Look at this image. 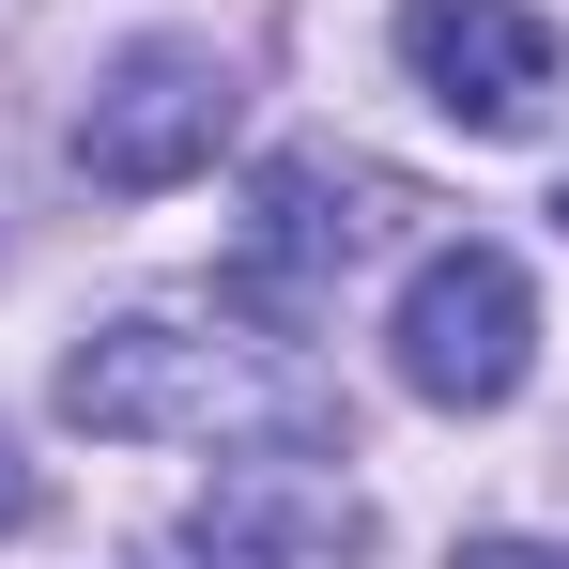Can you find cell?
Segmentation results:
<instances>
[{"label": "cell", "instance_id": "obj_1", "mask_svg": "<svg viewBox=\"0 0 569 569\" xmlns=\"http://www.w3.org/2000/svg\"><path fill=\"white\" fill-rule=\"evenodd\" d=\"M62 416L78 431H123V447H247V431H308V385H292L278 339L247 323H108L62 355Z\"/></svg>", "mask_w": 569, "mask_h": 569}, {"label": "cell", "instance_id": "obj_2", "mask_svg": "<svg viewBox=\"0 0 569 569\" xmlns=\"http://www.w3.org/2000/svg\"><path fill=\"white\" fill-rule=\"evenodd\" d=\"M231 123H247V78L216 47H186V31H139L93 78V108H78V170L108 200H154V186H200L231 154Z\"/></svg>", "mask_w": 569, "mask_h": 569}, {"label": "cell", "instance_id": "obj_4", "mask_svg": "<svg viewBox=\"0 0 569 569\" xmlns=\"http://www.w3.org/2000/svg\"><path fill=\"white\" fill-rule=\"evenodd\" d=\"M400 78L462 139H523L555 108L569 47H555V16H523V0H400Z\"/></svg>", "mask_w": 569, "mask_h": 569}, {"label": "cell", "instance_id": "obj_3", "mask_svg": "<svg viewBox=\"0 0 569 569\" xmlns=\"http://www.w3.org/2000/svg\"><path fill=\"white\" fill-rule=\"evenodd\" d=\"M385 355H400V385H416L431 416H492L508 385L539 370V292H523V262H508V247H431V262L400 278Z\"/></svg>", "mask_w": 569, "mask_h": 569}, {"label": "cell", "instance_id": "obj_5", "mask_svg": "<svg viewBox=\"0 0 569 569\" xmlns=\"http://www.w3.org/2000/svg\"><path fill=\"white\" fill-rule=\"evenodd\" d=\"M385 170H339V154H278L262 186H247V231H231V308H262V323H292L308 292L339 278L355 247L385 231Z\"/></svg>", "mask_w": 569, "mask_h": 569}, {"label": "cell", "instance_id": "obj_7", "mask_svg": "<svg viewBox=\"0 0 569 569\" xmlns=\"http://www.w3.org/2000/svg\"><path fill=\"white\" fill-rule=\"evenodd\" d=\"M16 523H31V462L0 447V539H16Z\"/></svg>", "mask_w": 569, "mask_h": 569}, {"label": "cell", "instance_id": "obj_6", "mask_svg": "<svg viewBox=\"0 0 569 569\" xmlns=\"http://www.w3.org/2000/svg\"><path fill=\"white\" fill-rule=\"evenodd\" d=\"M154 569H308V539L262 523V477H216V508H186Z\"/></svg>", "mask_w": 569, "mask_h": 569}]
</instances>
